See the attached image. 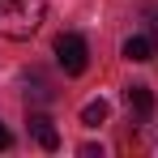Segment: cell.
<instances>
[{"label":"cell","instance_id":"cell-1","mask_svg":"<svg viewBox=\"0 0 158 158\" xmlns=\"http://www.w3.org/2000/svg\"><path fill=\"white\" fill-rule=\"evenodd\" d=\"M47 17V0H4L0 4V34L4 39H30Z\"/></svg>","mask_w":158,"mask_h":158},{"label":"cell","instance_id":"cell-2","mask_svg":"<svg viewBox=\"0 0 158 158\" xmlns=\"http://www.w3.org/2000/svg\"><path fill=\"white\" fill-rule=\"evenodd\" d=\"M56 64H60L69 77H81L85 64H90V47H85V39H81V34H60V39H56Z\"/></svg>","mask_w":158,"mask_h":158},{"label":"cell","instance_id":"cell-3","mask_svg":"<svg viewBox=\"0 0 158 158\" xmlns=\"http://www.w3.org/2000/svg\"><path fill=\"white\" fill-rule=\"evenodd\" d=\"M124 103H128V111L137 120H150V115H154V90H150V85H128V90H124Z\"/></svg>","mask_w":158,"mask_h":158},{"label":"cell","instance_id":"cell-4","mask_svg":"<svg viewBox=\"0 0 158 158\" xmlns=\"http://www.w3.org/2000/svg\"><path fill=\"white\" fill-rule=\"evenodd\" d=\"M30 132H34V141L43 145V150H60V132H56V124L47 120V115H30Z\"/></svg>","mask_w":158,"mask_h":158},{"label":"cell","instance_id":"cell-5","mask_svg":"<svg viewBox=\"0 0 158 158\" xmlns=\"http://www.w3.org/2000/svg\"><path fill=\"white\" fill-rule=\"evenodd\" d=\"M154 39H145V34H128L124 39V60H132V64H145V60H154Z\"/></svg>","mask_w":158,"mask_h":158},{"label":"cell","instance_id":"cell-6","mask_svg":"<svg viewBox=\"0 0 158 158\" xmlns=\"http://www.w3.org/2000/svg\"><path fill=\"white\" fill-rule=\"evenodd\" d=\"M107 115H111L107 98H94V103H85V107H81V124H85V128H98Z\"/></svg>","mask_w":158,"mask_h":158},{"label":"cell","instance_id":"cell-7","mask_svg":"<svg viewBox=\"0 0 158 158\" xmlns=\"http://www.w3.org/2000/svg\"><path fill=\"white\" fill-rule=\"evenodd\" d=\"M9 145H13V132H9L4 124H0V150H9Z\"/></svg>","mask_w":158,"mask_h":158}]
</instances>
